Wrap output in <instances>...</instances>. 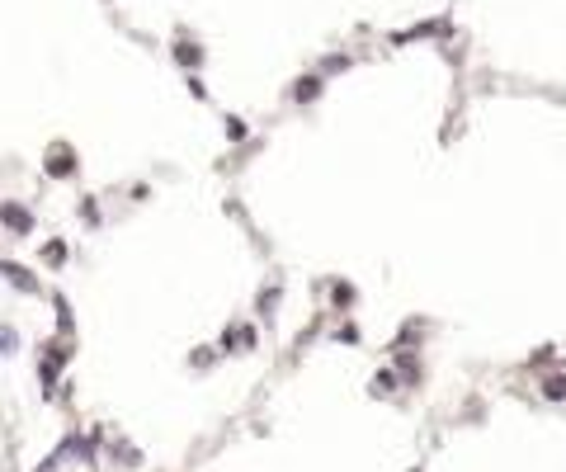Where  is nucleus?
Instances as JSON below:
<instances>
[{
    "label": "nucleus",
    "instance_id": "nucleus-2",
    "mask_svg": "<svg viewBox=\"0 0 566 472\" xmlns=\"http://www.w3.org/2000/svg\"><path fill=\"white\" fill-rule=\"evenodd\" d=\"M0 217H5V227H15V232H28V227H33V217H28L24 208H15V203H5Z\"/></svg>",
    "mask_w": 566,
    "mask_h": 472
},
{
    "label": "nucleus",
    "instance_id": "nucleus-4",
    "mask_svg": "<svg viewBox=\"0 0 566 472\" xmlns=\"http://www.w3.org/2000/svg\"><path fill=\"white\" fill-rule=\"evenodd\" d=\"M43 255H48V260L57 264V260H62V255H66V246H62V241H53V246H48V251H43Z\"/></svg>",
    "mask_w": 566,
    "mask_h": 472
},
{
    "label": "nucleus",
    "instance_id": "nucleus-1",
    "mask_svg": "<svg viewBox=\"0 0 566 472\" xmlns=\"http://www.w3.org/2000/svg\"><path fill=\"white\" fill-rule=\"evenodd\" d=\"M71 170H76V161H71V147H53V152H48V175H62V180H66Z\"/></svg>",
    "mask_w": 566,
    "mask_h": 472
},
{
    "label": "nucleus",
    "instance_id": "nucleus-3",
    "mask_svg": "<svg viewBox=\"0 0 566 472\" xmlns=\"http://www.w3.org/2000/svg\"><path fill=\"white\" fill-rule=\"evenodd\" d=\"M317 85H321V80H317V76L297 80V100H312V95H317Z\"/></svg>",
    "mask_w": 566,
    "mask_h": 472
}]
</instances>
